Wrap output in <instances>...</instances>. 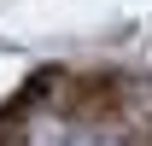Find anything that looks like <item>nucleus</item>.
Here are the masks:
<instances>
[{"label": "nucleus", "mask_w": 152, "mask_h": 146, "mask_svg": "<svg viewBox=\"0 0 152 146\" xmlns=\"http://www.w3.org/2000/svg\"><path fill=\"white\" fill-rule=\"evenodd\" d=\"M29 146H123V140L105 128H88V123H41L29 134Z\"/></svg>", "instance_id": "nucleus-1"}]
</instances>
